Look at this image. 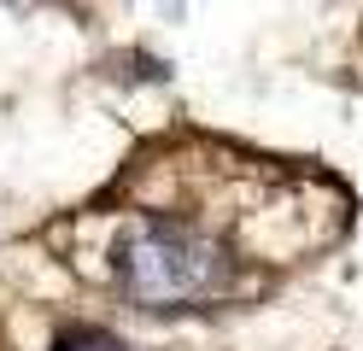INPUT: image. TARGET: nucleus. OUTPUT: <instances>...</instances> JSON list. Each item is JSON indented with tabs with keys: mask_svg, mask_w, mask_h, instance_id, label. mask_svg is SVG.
<instances>
[{
	"mask_svg": "<svg viewBox=\"0 0 363 351\" xmlns=\"http://www.w3.org/2000/svg\"><path fill=\"white\" fill-rule=\"evenodd\" d=\"M106 269L135 304H152V311H188L240 287L229 246L182 217H135L111 240Z\"/></svg>",
	"mask_w": 363,
	"mask_h": 351,
	"instance_id": "obj_1",
	"label": "nucleus"
},
{
	"mask_svg": "<svg viewBox=\"0 0 363 351\" xmlns=\"http://www.w3.org/2000/svg\"><path fill=\"white\" fill-rule=\"evenodd\" d=\"M48 351H129L118 334H106V328H88V322H71V328H59L53 345Z\"/></svg>",
	"mask_w": 363,
	"mask_h": 351,
	"instance_id": "obj_2",
	"label": "nucleus"
}]
</instances>
